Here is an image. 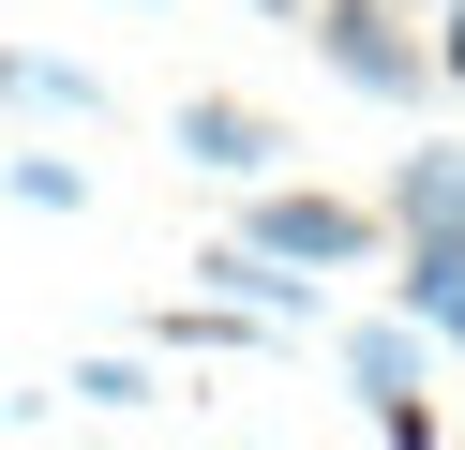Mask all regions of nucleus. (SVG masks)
Here are the masks:
<instances>
[{
	"label": "nucleus",
	"instance_id": "nucleus-1",
	"mask_svg": "<svg viewBox=\"0 0 465 450\" xmlns=\"http://www.w3.org/2000/svg\"><path fill=\"white\" fill-rule=\"evenodd\" d=\"M315 60H331L361 105H420L435 90V45H405L391 0H315Z\"/></svg>",
	"mask_w": 465,
	"mask_h": 450
},
{
	"label": "nucleus",
	"instance_id": "nucleus-2",
	"mask_svg": "<svg viewBox=\"0 0 465 450\" xmlns=\"http://www.w3.org/2000/svg\"><path fill=\"white\" fill-rule=\"evenodd\" d=\"M255 240L301 255V270H375L391 255V210H361V195H255Z\"/></svg>",
	"mask_w": 465,
	"mask_h": 450
},
{
	"label": "nucleus",
	"instance_id": "nucleus-3",
	"mask_svg": "<svg viewBox=\"0 0 465 450\" xmlns=\"http://www.w3.org/2000/svg\"><path fill=\"white\" fill-rule=\"evenodd\" d=\"M165 150H181L195 180H271V165H285V120H271V105H225V90H195V105L165 120Z\"/></svg>",
	"mask_w": 465,
	"mask_h": 450
},
{
	"label": "nucleus",
	"instance_id": "nucleus-4",
	"mask_svg": "<svg viewBox=\"0 0 465 450\" xmlns=\"http://www.w3.org/2000/svg\"><path fill=\"white\" fill-rule=\"evenodd\" d=\"M391 240H465V150H405L391 165Z\"/></svg>",
	"mask_w": 465,
	"mask_h": 450
},
{
	"label": "nucleus",
	"instance_id": "nucleus-5",
	"mask_svg": "<svg viewBox=\"0 0 465 450\" xmlns=\"http://www.w3.org/2000/svg\"><path fill=\"white\" fill-rule=\"evenodd\" d=\"M391 300L435 330V345H465V240H405V255H391Z\"/></svg>",
	"mask_w": 465,
	"mask_h": 450
},
{
	"label": "nucleus",
	"instance_id": "nucleus-6",
	"mask_svg": "<svg viewBox=\"0 0 465 450\" xmlns=\"http://www.w3.org/2000/svg\"><path fill=\"white\" fill-rule=\"evenodd\" d=\"M345 390H361V405H405V390H420V315L345 330Z\"/></svg>",
	"mask_w": 465,
	"mask_h": 450
},
{
	"label": "nucleus",
	"instance_id": "nucleus-7",
	"mask_svg": "<svg viewBox=\"0 0 465 450\" xmlns=\"http://www.w3.org/2000/svg\"><path fill=\"white\" fill-rule=\"evenodd\" d=\"M75 405H91V420H135V405H165V360H121V345H91V360H75Z\"/></svg>",
	"mask_w": 465,
	"mask_h": 450
},
{
	"label": "nucleus",
	"instance_id": "nucleus-8",
	"mask_svg": "<svg viewBox=\"0 0 465 450\" xmlns=\"http://www.w3.org/2000/svg\"><path fill=\"white\" fill-rule=\"evenodd\" d=\"M0 195H15V210H91V165H75V150H15Z\"/></svg>",
	"mask_w": 465,
	"mask_h": 450
},
{
	"label": "nucleus",
	"instance_id": "nucleus-9",
	"mask_svg": "<svg viewBox=\"0 0 465 450\" xmlns=\"http://www.w3.org/2000/svg\"><path fill=\"white\" fill-rule=\"evenodd\" d=\"M435 75L465 90V0H435Z\"/></svg>",
	"mask_w": 465,
	"mask_h": 450
},
{
	"label": "nucleus",
	"instance_id": "nucleus-10",
	"mask_svg": "<svg viewBox=\"0 0 465 450\" xmlns=\"http://www.w3.org/2000/svg\"><path fill=\"white\" fill-rule=\"evenodd\" d=\"M271 15H315V0H271Z\"/></svg>",
	"mask_w": 465,
	"mask_h": 450
}]
</instances>
